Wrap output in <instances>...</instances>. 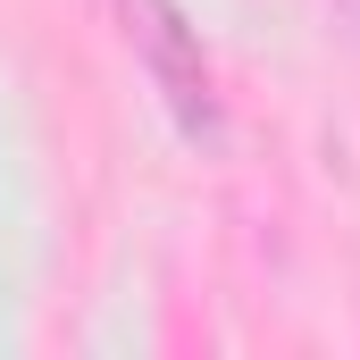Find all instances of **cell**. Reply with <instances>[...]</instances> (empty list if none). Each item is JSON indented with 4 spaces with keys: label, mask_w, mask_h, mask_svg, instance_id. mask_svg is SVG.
I'll list each match as a JSON object with an SVG mask.
<instances>
[{
    "label": "cell",
    "mask_w": 360,
    "mask_h": 360,
    "mask_svg": "<svg viewBox=\"0 0 360 360\" xmlns=\"http://www.w3.org/2000/svg\"><path fill=\"white\" fill-rule=\"evenodd\" d=\"M117 17H126V42L143 51L160 101L176 109V126L193 143H218V92H210V59H201V34L184 25V8L176 0H117Z\"/></svg>",
    "instance_id": "obj_1"
},
{
    "label": "cell",
    "mask_w": 360,
    "mask_h": 360,
    "mask_svg": "<svg viewBox=\"0 0 360 360\" xmlns=\"http://www.w3.org/2000/svg\"><path fill=\"white\" fill-rule=\"evenodd\" d=\"M344 8H352V17H360V0H344Z\"/></svg>",
    "instance_id": "obj_2"
}]
</instances>
